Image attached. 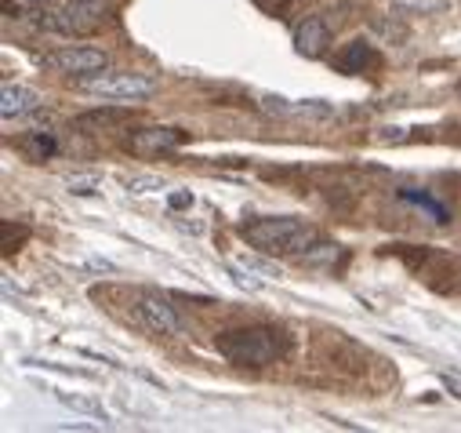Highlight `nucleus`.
I'll return each mask as SVG.
<instances>
[{"label":"nucleus","mask_w":461,"mask_h":433,"mask_svg":"<svg viewBox=\"0 0 461 433\" xmlns=\"http://www.w3.org/2000/svg\"><path fill=\"white\" fill-rule=\"evenodd\" d=\"M214 346H218V354H221L229 364H240V368H266V364H273L276 357H284L287 339H284V332L258 324V328L221 332Z\"/></svg>","instance_id":"f257e3e1"},{"label":"nucleus","mask_w":461,"mask_h":433,"mask_svg":"<svg viewBox=\"0 0 461 433\" xmlns=\"http://www.w3.org/2000/svg\"><path fill=\"white\" fill-rule=\"evenodd\" d=\"M240 237L269 255H305L316 244V230L305 226L302 219L280 215V219H251L240 226Z\"/></svg>","instance_id":"f03ea898"},{"label":"nucleus","mask_w":461,"mask_h":433,"mask_svg":"<svg viewBox=\"0 0 461 433\" xmlns=\"http://www.w3.org/2000/svg\"><path fill=\"white\" fill-rule=\"evenodd\" d=\"M77 88L98 98H113V102H139L157 91V77L131 73V69H98V73L77 77Z\"/></svg>","instance_id":"7ed1b4c3"},{"label":"nucleus","mask_w":461,"mask_h":433,"mask_svg":"<svg viewBox=\"0 0 461 433\" xmlns=\"http://www.w3.org/2000/svg\"><path fill=\"white\" fill-rule=\"evenodd\" d=\"M105 8L98 0H69V5L51 19V30L59 33H73V37H84V33H95L105 26Z\"/></svg>","instance_id":"20e7f679"},{"label":"nucleus","mask_w":461,"mask_h":433,"mask_svg":"<svg viewBox=\"0 0 461 433\" xmlns=\"http://www.w3.org/2000/svg\"><path fill=\"white\" fill-rule=\"evenodd\" d=\"M41 62H44V69L69 73V77H84V73L105 69V66H109V55L98 51V48H59V51H48Z\"/></svg>","instance_id":"39448f33"},{"label":"nucleus","mask_w":461,"mask_h":433,"mask_svg":"<svg viewBox=\"0 0 461 433\" xmlns=\"http://www.w3.org/2000/svg\"><path fill=\"white\" fill-rule=\"evenodd\" d=\"M135 309H139V320L146 324L149 332H157V336H175V332H178V313H175V306H171L164 295L142 291Z\"/></svg>","instance_id":"423d86ee"},{"label":"nucleus","mask_w":461,"mask_h":433,"mask_svg":"<svg viewBox=\"0 0 461 433\" xmlns=\"http://www.w3.org/2000/svg\"><path fill=\"white\" fill-rule=\"evenodd\" d=\"M182 143H185V132H178V128H139V132H131V135L124 139V146H128L131 153H142V157L175 150V146H182Z\"/></svg>","instance_id":"0eeeda50"},{"label":"nucleus","mask_w":461,"mask_h":433,"mask_svg":"<svg viewBox=\"0 0 461 433\" xmlns=\"http://www.w3.org/2000/svg\"><path fill=\"white\" fill-rule=\"evenodd\" d=\"M41 102H44V98H41L33 88L5 80V88H0V117H5V121H19V117H30V114L37 110Z\"/></svg>","instance_id":"6e6552de"},{"label":"nucleus","mask_w":461,"mask_h":433,"mask_svg":"<svg viewBox=\"0 0 461 433\" xmlns=\"http://www.w3.org/2000/svg\"><path fill=\"white\" fill-rule=\"evenodd\" d=\"M327 48H330V30L320 19H305L294 30V51L302 59H320V55H327Z\"/></svg>","instance_id":"1a4fd4ad"},{"label":"nucleus","mask_w":461,"mask_h":433,"mask_svg":"<svg viewBox=\"0 0 461 433\" xmlns=\"http://www.w3.org/2000/svg\"><path fill=\"white\" fill-rule=\"evenodd\" d=\"M375 62H378V59H375V51H371L367 41H353L349 48L338 55V69H341V73H364V69L375 66Z\"/></svg>","instance_id":"9d476101"},{"label":"nucleus","mask_w":461,"mask_h":433,"mask_svg":"<svg viewBox=\"0 0 461 433\" xmlns=\"http://www.w3.org/2000/svg\"><path fill=\"white\" fill-rule=\"evenodd\" d=\"M450 8V0H393L396 15H439Z\"/></svg>","instance_id":"9b49d317"},{"label":"nucleus","mask_w":461,"mask_h":433,"mask_svg":"<svg viewBox=\"0 0 461 433\" xmlns=\"http://www.w3.org/2000/svg\"><path fill=\"white\" fill-rule=\"evenodd\" d=\"M121 121H128V114L124 110H91V114H84V117H77V128L80 132H95V128H109V124H121Z\"/></svg>","instance_id":"f8f14e48"},{"label":"nucleus","mask_w":461,"mask_h":433,"mask_svg":"<svg viewBox=\"0 0 461 433\" xmlns=\"http://www.w3.org/2000/svg\"><path fill=\"white\" fill-rule=\"evenodd\" d=\"M59 393V401L62 404H69V408H77V411H87V415H102V408L95 404V401H80V397H69V393H62V390H55Z\"/></svg>","instance_id":"ddd939ff"},{"label":"nucleus","mask_w":461,"mask_h":433,"mask_svg":"<svg viewBox=\"0 0 461 433\" xmlns=\"http://www.w3.org/2000/svg\"><path fill=\"white\" fill-rule=\"evenodd\" d=\"M95 186H98V175H73L69 179V189L73 193H95Z\"/></svg>","instance_id":"4468645a"},{"label":"nucleus","mask_w":461,"mask_h":433,"mask_svg":"<svg viewBox=\"0 0 461 433\" xmlns=\"http://www.w3.org/2000/svg\"><path fill=\"white\" fill-rule=\"evenodd\" d=\"M244 266H248V270H258V273H266V277H280V266H276V263H258V259H244Z\"/></svg>","instance_id":"2eb2a0df"},{"label":"nucleus","mask_w":461,"mask_h":433,"mask_svg":"<svg viewBox=\"0 0 461 433\" xmlns=\"http://www.w3.org/2000/svg\"><path fill=\"white\" fill-rule=\"evenodd\" d=\"M149 186H157V189H160V179H135V182H128V189H135V193H146Z\"/></svg>","instance_id":"dca6fc26"},{"label":"nucleus","mask_w":461,"mask_h":433,"mask_svg":"<svg viewBox=\"0 0 461 433\" xmlns=\"http://www.w3.org/2000/svg\"><path fill=\"white\" fill-rule=\"evenodd\" d=\"M193 204V193H171V207H189Z\"/></svg>","instance_id":"f3484780"},{"label":"nucleus","mask_w":461,"mask_h":433,"mask_svg":"<svg viewBox=\"0 0 461 433\" xmlns=\"http://www.w3.org/2000/svg\"><path fill=\"white\" fill-rule=\"evenodd\" d=\"M447 386H450V393H454V397H461V386H457L454 379H447Z\"/></svg>","instance_id":"a211bd4d"},{"label":"nucleus","mask_w":461,"mask_h":433,"mask_svg":"<svg viewBox=\"0 0 461 433\" xmlns=\"http://www.w3.org/2000/svg\"><path fill=\"white\" fill-rule=\"evenodd\" d=\"M26 5H51V0H26Z\"/></svg>","instance_id":"6ab92c4d"},{"label":"nucleus","mask_w":461,"mask_h":433,"mask_svg":"<svg viewBox=\"0 0 461 433\" xmlns=\"http://www.w3.org/2000/svg\"><path fill=\"white\" fill-rule=\"evenodd\" d=\"M457 95H461V80H457Z\"/></svg>","instance_id":"aec40b11"}]
</instances>
